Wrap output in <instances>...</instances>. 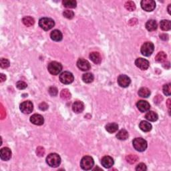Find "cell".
<instances>
[{"mask_svg": "<svg viewBox=\"0 0 171 171\" xmlns=\"http://www.w3.org/2000/svg\"><path fill=\"white\" fill-rule=\"evenodd\" d=\"M46 163L51 167H58L61 163V158L58 154L51 153L47 156Z\"/></svg>", "mask_w": 171, "mask_h": 171, "instance_id": "1", "label": "cell"}, {"mask_svg": "<svg viewBox=\"0 0 171 171\" xmlns=\"http://www.w3.org/2000/svg\"><path fill=\"white\" fill-rule=\"evenodd\" d=\"M39 26L45 31H48L55 26V22L51 18L42 17L39 20Z\"/></svg>", "mask_w": 171, "mask_h": 171, "instance_id": "2", "label": "cell"}, {"mask_svg": "<svg viewBox=\"0 0 171 171\" xmlns=\"http://www.w3.org/2000/svg\"><path fill=\"white\" fill-rule=\"evenodd\" d=\"M133 147L135 150L139 152H143L147 149V142L142 138H136L133 141Z\"/></svg>", "mask_w": 171, "mask_h": 171, "instance_id": "3", "label": "cell"}, {"mask_svg": "<svg viewBox=\"0 0 171 171\" xmlns=\"http://www.w3.org/2000/svg\"><path fill=\"white\" fill-rule=\"evenodd\" d=\"M94 164V159L90 156H84L80 161V166L83 170H88L92 169Z\"/></svg>", "mask_w": 171, "mask_h": 171, "instance_id": "4", "label": "cell"}, {"mask_svg": "<svg viewBox=\"0 0 171 171\" xmlns=\"http://www.w3.org/2000/svg\"><path fill=\"white\" fill-rule=\"evenodd\" d=\"M47 70H48L50 74L56 76V75H58L61 72V70H62V66L58 61H52L48 64Z\"/></svg>", "mask_w": 171, "mask_h": 171, "instance_id": "5", "label": "cell"}, {"mask_svg": "<svg viewBox=\"0 0 171 171\" xmlns=\"http://www.w3.org/2000/svg\"><path fill=\"white\" fill-rule=\"evenodd\" d=\"M154 50V44L152 42H147L144 44L142 47H141L140 52L141 54L144 56H150L151 54L153 53Z\"/></svg>", "mask_w": 171, "mask_h": 171, "instance_id": "6", "label": "cell"}, {"mask_svg": "<svg viewBox=\"0 0 171 171\" xmlns=\"http://www.w3.org/2000/svg\"><path fill=\"white\" fill-rule=\"evenodd\" d=\"M74 80V75L70 72H64L60 75V80L62 84H70L73 82Z\"/></svg>", "mask_w": 171, "mask_h": 171, "instance_id": "7", "label": "cell"}, {"mask_svg": "<svg viewBox=\"0 0 171 171\" xmlns=\"http://www.w3.org/2000/svg\"><path fill=\"white\" fill-rule=\"evenodd\" d=\"M140 5L143 10L148 12L152 11L156 8V3L153 0H142Z\"/></svg>", "mask_w": 171, "mask_h": 171, "instance_id": "8", "label": "cell"}, {"mask_svg": "<svg viewBox=\"0 0 171 171\" xmlns=\"http://www.w3.org/2000/svg\"><path fill=\"white\" fill-rule=\"evenodd\" d=\"M20 109L22 111V112L24 114H30L34 110V105L32 102L29 101H25L23 102L22 103L20 104Z\"/></svg>", "mask_w": 171, "mask_h": 171, "instance_id": "9", "label": "cell"}, {"mask_svg": "<svg viewBox=\"0 0 171 171\" xmlns=\"http://www.w3.org/2000/svg\"><path fill=\"white\" fill-rule=\"evenodd\" d=\"M118 84L120 87L122 88H127L128 86H129L130 84L131 83V78L128 76H127L126 75H120L118 77Z\"/></svg>", "mask_w": 171, "mask_h": 171, "instance_id": "10", "label": "cell"}, {"mask_svg": "<svg viewBox=\"0 0 171 171\" xmlns=\"http://www.w3.org/2000/svg\"><path fill=\"white\" fill-rule=\"evenodd\" d=\"M135 64L138 68L142 70H146L149 68V61L142 58H137L135 61Z\"/></svg>", "mask_w": 171, "mask_h": 171, "instance_id": "11", "label": "cell"}, {"mask_svg": "<svg viewBox=\"0 0 171 171\" xmlns=\"http://www.w3.org/2000/svg\"><path fill=\"white\" fill-rule=\"evenodd\" d=\"M77 66L82 71H88L91 68L90 64L88 61L84 59H79L77 61Z\"/></svg>", "mask_w": 171, "mask_h": 171, "instance_id": "12", "label": "cell"}, {"mask_svg": "<svg viewBox=\"0 0 171 171\" xmlns=\"http://www.w3.org/2000/svg\"><path fill=\"white\" fill-rule=\"evenodd\" d=\"M11 157V151L8 147H4L0 150V158L2 161H8Z\"/></svg>", "mask_w": 171, "mask_h": 171, "instance_id": "13", "label": "cell"}, {"mask_svg": "<svg viewBox=\"0 0 171 171\" xmlns=\"http://www.w3.org/2000/svg\"><path fill=\"white\" fill-rule=\"evenodd\" d=\"M136 106L141 112H148L150 108V105L149 102L145 100H139L136 104Z\"/></svg>", "mask_w": 171, "mask_h": 171, "instance_id": "14", "label": "cell"}, {"mask_svg": "<svg viewBox=\"0 0 171 171\" xmlns=\"http://www.w3.org/2000/svg\"><path fill=\"white\" fill-rule=\"evenodd\" d=\"M30 122L34 124L37 125V126H41V125L44 124V119L42 115L35 114L30 117Z\"/></svg>", "mask_w": 171, "mask_h": 171, "instance_id": "15", "label": "cell"}, {"mask_svg": "<svg viewBox=\"0 0 171 171\" xmlns=\"http://www.w3.org/2000/svg\"><path fill=\"white\" fill-rule=\"evenodd\" d=\"M101 164L104 168H110L114 165V160L111 156H105L102 158Z\"/></svg>", "mask_w": 171, "mask_h": 171, "instance_id": "16", "label": "cell"}, {"mask_svg": "<svg viewBox=\"0 0 171 171\" xmlns=\"http://www.w3.org/2000/svg\"><path fill=\"white\" fill-rule=\"evenodd\" d=\"M72 110L75 113H82L84 110V104L82 102L76 101L72 105Z\"/></svg>", "mask_w": 171, "mask_h": 171, "instance_id": "17", "label": "cell"}, {"mask_svg": "<svg viewBox=\"0 0 171 171\" xmlns=\"http://www.w3.org/2000/svg\"><path fill=\"white\" fill-rule=\"evenodd\" d=\"M50 38L53 41L55 42H60L62 40L63 36L61 31L58 29H54L50 34Z\"/></svg>", "mask_w": 171, "mask_h": 171, "instance_id": "18", "label": "cell"}, {"mask_svg": "<svg viewBox=\"0 0 171 171\" xmlns=\"http://www.w3.org/2000/svg\"><path fill=\"white\" fill-rule=\"evenodd\" d=\"M90 58L96 64H99L102 61V57L98 52H93L90 54Z\"/></svg>", "mask_w": 171, "mask_h": 171, "instance_id": "19", "label": "cell"}, {"mask_svg": "<svg viewBox=\"0 0 171 171\" xmlns=\"http://www.w3.org/2000/svg\"><path fill=\"white\" fill-rule=\"evenodd\" d=\"M139 128H140L141 131L143 132H149L152 130V125L150 123L148 122L147 121H144L142 120L141 121L140 124H139Z\"/></svg>", "mask_w": 171, "mask_h": 171, "instance_id": "20", "label": "cell"}, {"mask_svg": "<svg viewBox=\"0 0 171 171\" xmlns=\"http://www.w3.org/2000/svg\"><path fill=\"white\" fill-rule=\"evenodd\" d=\"M157 27H158L157 23L154 20H150L147 22V24H146V28H147V30L149 31L156 30L157 29Z\"/></svg>", "mask_w": 171, "mask_h": 171, "instance_id": "21", "label": "cell"}, {"mask_svg": "<svg viewBox=\"0 0 171 171\" xmlns=\"http://www.w3.org/2000/svg\"><path fill=\"white\" fill-rule=\"evenodd\" d=\"M145 118L150 122H155L158 120V116L156 112L153 111H149L146 114Z\"/></svg>", "mask_w": 171, "mask_h": 171, "instance_id": "22", "label": "cell"}, {"mask_svg": "<svg viewBox=\"0 0 171 171\" xmlns=\"http://www.w3.org/2000/svg\"><path fill=\"white\" fill-rule=\"evenodd\" d=\"M129 134L127 131L125 129H122L118 132V134H116V137L118 139H119L120 140H125L128 138Z\"/></svg>", "mask_w": 171, "mask_h": 171, "instance_id": "23", "label": "cell"}, {"mask_svg": "<svg viewBox=\"0 0 171 171\" xmlns=\"http://www.w3.org/2000/svg\"><path fill=\"white\" fill-rule=\"evenodd\" d=\"M106 130L109 133H116L118 129V125L116 123H109L106 126Z\"/></svg>", "mask_w": 171, "mask_h": 171, "instance_id": "24", "label": "cell"}, {"mask_svg": "<svg viewBox=\"0 0 171 171\" xmlns=\"http://www.w3.org/2000/svg\"><path fill=\"white\" fill-rule=\"evenodd\" d=\"M160 26L162 30L163 31H168L171 28L170 21L169 20H163L160 22Z\"/></svg>", "mask_w": 171, "mask_h": 171, "instance_id": "25", "label": "cell"}, {"mask_svg": "<svg viewBox=\"0 0 171 171\" xmlns=\"http://www.w3.org/2000/svg\"><path fill=\"white\" fill-rule=\"evenodd\" d=\"M138 94L142 98H148L150 95V91L149 88L142 87L139 89Z\"/></svg>", "mask_w": 171, "mask_h": 171, "instance_id": "26", "label": "cell"}, {"mask_svg": "<svg viewBox=\"0 0 171 171\" xmlns=\"http://www.w3.org/2000/svg\"><path fill=\"white\" fill-rule=\"evenodd\" d=\"M166 58H167V56L164 52H160L157 54V55L155 57V60L157 61V62L163 63L165 62L166 61Z\"/></svg>", "mask_w": 171, "mask_h": 171, "instance_id": "27", "label": "cell"}, {"mask_svg": "<svg viewBox=\"0 0 171 171\" xmlns=\"http://www.w3.org/2000/svg\"><path fill=\"white\" fill-rule=\"evenodd\" d=\"M62 3L66 8H75L77 5V2L75 0H64Z\"/></svg>", "mask_w": 171, "mask_h": 171, "instance_id": "28", "label": "cell"}, {"mask_svg": "<svg viewBox=\"0 0 171 171\" xmlns=\"http://www.w3.org/2000/svg\"><path fill=\"white\" fill-rule=\"evenodd\" d=\"M94 75L91 73H86V74H83L82 76V80L84 81V82L85 83H91L92 82L93 80H94Z\"/></svg>", "mask_w": 171, "mask_h": 171, "instance_id": "29", "label": "cell"}, {"mask_svg": "<svg viewBox=\"0 0 171 171\" xmlns=\"http://www.w3.org/2000/svg\"><path fill=\"white\" fill-rule=\"evenodd\" d=\"M22 22L26 26L30 27L31 26H33L34 23H35V21H34V19L33 17H29V16H26L23 18Z\"/></svg>", "mask_w": 171, "mask_h": 171, "instance_id": "30", "label": "cell"}, {"mask_svg": "<svg viewBox=\"0 0 171 171\" xmlns=\"http://www.w3.org/2000/svg\"><path fill=\"white\" fill-rule=\"evenodd\" d=\"M60 96L63 100H69L71 98V94L68 89H63L61 91Z\"/></svg>", "mask_w": 171, "mask_h": 171, "instance_id": "31", "label": "cell"}, {"mask_svg": "<svg viewBox=\"0 0 171 171\" xmlns=\"http://www.w3.org/2000/svg\"><path fill=\"white\" fill-rule=\"evenodd\" d=\"M126 160L130 164H134L138 161V157L134 154H129L126 156Z\"/></svg>", "mask_w": 171, "mask_h": 171, "instance_id": "32", "label": "cell"}, {"mask_svg": "<svg viewBox=\"0 0 171 171\" xmlns=\"http://www.w3.org/2000/svg\"><path fill=\"white\" fill-rule=\"evenodd\" d=\"M124 6H125V8H126L127 10H128L130 11H133L135 10V9H136L135 3H134V2L132 1H129L126 2Z\"/></svg>", "mask_w": 171, "mask_h": 171, "instance_id": "33", "label": "cell"}, {"mask_svg": "<svg viewBox=\"0 0 171 171\" xmlns=\"http://www.w3.org/2000/svg\"><path fill=\"white\" fill-rule=\"evenodd\" d=\"M10 61L5 58H1L0 60V66L1 68H8L10 66Z\"/></svg>", "mask_w": 171, "mask_h": 171, "instance_id": "34", "label": "cell"}, {"mask_svg": "<svg viewBox=\"0 0 171 171\" xmlns=\"http://www.w3.org/2000/svg\"><path fill=\"white\" fill-rule=\"evenodd\" d=\"M163 93L165 94L166 96H169L170 95V92H171V88H170V84H167L164 85L163 88Z\"/></svg>", "mask_w": 171, "mask_h": 171, "instance_id": "35", "label": "cell"}, {"mask_svg": "<svg viewBox=\"0 0 171 171\" xmlns=\"http://www.w3.org/2000/svg\"><path fill=\"white\" fill-rule=\"evenodd\" d=\"M63 15L67 19H72L74 16V13L70 10H65L63 13Z\"/></svg>", "mask_w": 171, "mask_h": 171, "instance_id": "36", "label": "cell"}, {"mask_svg": "<svg viewBox=\"0 0 171 171\" xmlns=\"http://www.w3.org/2000/svg\"><path fill=\"white\" fill-rule=\"evenodd\" d=\"M16 86L18 89H20V90H24V89H26L28 87V85H27V84L25 82L18 81L16 83Z\"/></svg>", "mask_w": 171, "mask_h": 171, "instance_id": "37", "label": "cell"}, {"mask_svg": "<svg viewBox=\"0 0 171 171\" xmlns=\"http://www.w3.org/2000/svg\"><path fill=\"white\" fill-rule=\"evenodd\" d=\"M48 92L49 94L52 96H56L58 94V89L54 86H51L48 89Z\"/></svg>", "mask_w": 171, "mask_h": 171, "instance_id": "38", "label": "cell"}, {"mask_svg": "<svg viewBox=\"0 0 171 171\" xmlns=\"http://www.w3.org/2000/svg\"><path fill=\"white\" fill-rule=\"evenodd\" d=\"M147 170V166H146L145 164L144 163H140L139 165L136 166V170H138V171H144Z\"/></svg>", "mask_w": 171, "mask_h": 171, "instance_id": "39", "label": "cell"}, {"mask_svg": "<svg viewBox=\"0 0 171 171\" xmlns=\"http://www.w3.org/2000/svg\"><path fill=\"white\" fill-rule=\"evenodd\" d=\"M36 154L38 156H43L45 154V150L43 147H38L37 150H36Z\"/></svg>", "mask_w": 171, "mask_h": 171, "instance_id": "40", "label": "cell"}, {"mask_svg": "<svg viewBox=\"0 0 171 171\" xmlns=\"http://www.w3.org/2000/svg\"><path fill=\"white\" fill-rule=\"evenodd\" d=\"M39 108H40V110L45 111L48 109V105L45 103V102H42V103L39 105Z\"/></svg>", "mask_w": 171, "mask_h": 171, "instance_id": "41", "label": "cell"}, {"mask_svg": "<svg viewBox=\"0 0 171 171\" xmlns=\"http://www.w3.org/2000/svg\"><path fill=\"white\" fill-rule=\"evenodd\" d=\"M160 38L163 40H167L168 39V36L167 34H161V35H160Z\"/></svg>", "mask_w": 171, "mask_h": 171, "instance_id": "42", "label": "cell"}, {"mask_svg": "<svg viewBox=\"0 0 171 171\" xmlns=\"http://www.w3.org/2000/svg\"><path fill=\"white\" fill-rule=\"evenodd\" d=\"M0 80H1V82H3L6 80V75H4L3 74H0Z\"/></svg>", "mask_w": 171, "mask_h": 171, "instance_id": "43", "label": "cell"}, {"mask_svg": "<svg viewBox=\"0 0 171 171\" xmlns=\"http://www.w3.org/2000/svg\"><path fill=\"white\" fill-rule=\"evenodd\" d=\"M167 106H168V110H169V112H170V99H168L167 100Z\"/></svg>", "mask_w": 171, "mask_h": 171, "instance_id": "44", "label": "cell"}, {"mask_svg": "<svg viewBox=\"0 0 171 171\" xmlns=\"http://www.w3.org/2000/svg\"><path fill=\"white\" fill-rule=\"evenodd\" d=\"M170 5H168V11L169 13V14H170Z\"/></svg>", "mask_w": 171, "mask_h": 171, "instance_id": "45", "label": "cell"}]
</instances>
